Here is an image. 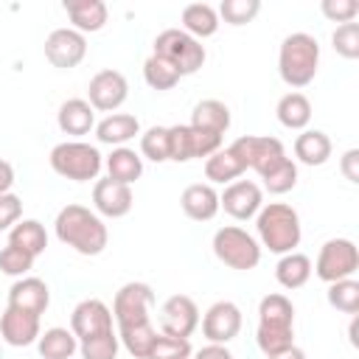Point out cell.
<instances>
[{"label":"cell","instance_id":"obj_1","mask_svg":"<svg viewBox=\"0 0 359 359\" xmlns=\"http://www.w3.org/2000/svg\"><path fill=\"white\" fill-rule=\"evenodd\" d=\"M53 230H56V238L65 247L76 250L79 255H101L109 241V233H107V224L101 222V216L76 202L65 205L56 213Z\"/></svg>","mask_w":359,"mask_h":359},{"label":"cell","instance_id":"obj_2","mask_svg":"<svg viewBox=\"0 0 359 359\" xmlns=\"http://www.w3.org/2000/svg\"><path fill=\"white\" fill-rule=\"evenodd\" d=\"M255 342L264 356L294 345V306L286 294L272 292L258 303V331Z\"/></svg>","mask_w":359,"mask_h":359},{"label":"cell","instance_id":"obj_3","mask_svg":"<svg viewBox=\"0 0 359 359\" xmlns=\"http://www.w3.org/2000/svg\"><path fill=\"white\" fill-rule=\"evenodd\" d=\"M255 230L261 244L275 252V255H286L294 252V247L303 238V227H300V216L292 205L286 202H269L261 205V210L255 213Z\"/></svg>","mask_w":359,"mask_h":359},{"label":"cell","instance_id":"obj_4","mask_svg":"<svg viewBox=\"0 0 359 359\" xmlns=\"http://www.w3.org/2000/svg\"><path fill=\"white\" fill-rule=\"evenodd\" d=\"M317 67H320V42L311 34L294 31L283 36L278 50V73L289 87H294V93L314 81Z\"/></svg>","mask_w":359,"mask_h":359},{"label":"cell","instance_id":"obj_5","mask_svg":"<svg viewBox=\"0 0 359 359\" xmlns=\"http://www.w3.org/2000/svg\"><path fill=\"white\" fill-rule=\"evenodd\" d=\"M48 163L65 180L90 182V180H95L101 174L104 157H101V151L95 146H90L84 140H65V143H59V146L50 149Z\"/></svg>","mask_w":359,"mask_h":359},{"label":"cell","instance_id":"obj_6","mask_svg":"<svg viewBox=\"0 0 359 359\" xmlns=\"http://www.w3.org/2000/svg\"><path fill=\"white\" fill-rule=\"evenodd\" d=\"M154 56L165 59L180 76H194L205 65V45L182 28H165L154 36Z\"/></svg>","mask_w":359,"mask_h":359},{"label":"cell","instance_id":"obj_7","mask_svg":"<svg viewBox=\"0 0 359 359\" xmlns=\"http://www.w3.org/2000/svg\"><path fill=\"white\" fill-rule=\"evenodd\" d=\"M213 255L230 266V269H238V272H250L258 266L261 261V244L255 241V236H250L244 227H236V224H227V227H219L213 233Z\"/></svg>","mask_w":359,"mask_h":359},{"label":"cell","instance_id":"obj_8","mask_svg":"<svg viewBox=\"0 0 359 359\" xmlns=\"http://www.w3.org/2000/svg\"><path fill=\"white\" fill-rule=\"evenodd\" d=\"M230 149L236 151V157L241 160L244 168H252L258 171V177H269L278 165H283L289 157L283 151V143L278 137H269V135H244V137H236L230 143Z\"/></svg>","mask_w":359,"mask_h":359},{"label":"cell","instance_id":"obj_9","mask_svg":"<svg viewBox=\"0 0 359 359\" xmlns=\"http://www.w3.org/2000/svg\"><path fill=\"white\" fill-rule=\"evenodd\" d=\"M356 269H359V250L351 238H328L320 247V255L311 266V272L325 283L353 278Z\"/></svg>","mask_w":359,"mask_h":359},{"label":"cell","instance_id":"obj_10","mask_svg":"<svg viewBox=\"0 0 359 359\" xmlns=\"http://www.w3.org/2000/svg\"><path fill=\"white\" fill-rule=\"evenodd\" d=\"M154 303V292L143 280H129L115 292L112 300V320L121 325H135V323H149V309Z\"/></svg>","mask_w":359,"mask_h":359},{"label":"cell","instance_id":"obj_11","mask_svg":"<svg viewBox=\"0 0 359 359\" xmlns=\"http://www.w3.org/2000/svg\"><path fill=\"white\" fill-rule=\"evenodd\" d=\"M129 98V81L121 70H98L87 84V104L98 112H115Z\"/></svg>","mask_w":359,"mask_h":359},{"label":"cell","instance_id":"obj_12","mask_svg":"<svg viewBox=\"0 0 359 359\" xmlns=\"http://www.w3.org/2000/svg\"><path fill=\"white\" fill-rule=\"evenodd\" d=\"M70 331H73V337L79 342L115 331L112 328V309L104 300H98V297L81 300L73 309V314H70Z\"/></svg>","mask_w":359,"mask_h":359},{"label":"cell","instance_id":"obj_13","mask_svg":"<svg viewBox=\"0 0 359 359\" xmlns=\"http://www.w3.org/2000/svg\"><path fill=\"white\" fill-rule=\"evenodd\" d=\"M87 56V39L76 28H56L45 39V59L59 70H73Z\"/></svg>","mask_w":359,"mask_h":359},{"label":"cell","instance_id":"obj_14","mask_svg":"<svg viewBox=\"0 0 359 359\" xmlns=\"http://www.w3.org/2000/svg\"><path fill=\"white\" fill-rule=\"evenodd\" d=\"M241 331V309L233 300H216L202 317V334L213 345H227Z\"/></svg>","mask_w":359,"mask_h":359},{"label":"cell","instance_id":"obj_15","mask_svg":"<svg viewBox=\"0 0 359 359\" xmlns=\"http://www.w3.org/2000/svg\"><path fill=\"white\" fill-rule=\"evenodd\" d=\"M199 325V309L188 294H171L160 309V334L188 339Z\"/></svg>","mask_w":359,"mask_h":359},{"label":"cell","instance_id":"obj_16","mask_svg":"<svg viewBox=\"0 0 359 359\" xmlns=\"http://www.w3.org/2000/svg\"><path fill=\"white\" fill-rule=\"evenodd\" d=\"M264 205V194L261 185L252 180H236L230 185H224V191L219 194V208H224V213H230L238 222L252 219Z\"/></svg>","mask_w":359,"mask_h":359},{"label":"cell","instance_id":"obj_17","mask_svg":"<svg viewBox=\"0 0 359 359\" xmlns=\"http://www.w3.org/2000/svg\"><path fill=\"white\" fill-rule=\"evenodd\" d=\"M42 328H39V317L14 306H6V311L0 314V337L6 345L11 348H25L34 345L39 339Z\"/></svg>","mask_w":359,"mask_h":359},{"label":"cell","instance_id":"obj_18","mask_svg":"<svg viewBox=\"0 0 359 359\" xmlns=\"http://www.w3.org/2000/svg\"><path fill=\"white\" fill-rule=\"evenodd\" d=\"M93 205L101 216L107 219H121L132 210L135 205V196H132V185H123V182H115V180H98L93 185Z\"/></svg>","mask_w":359,"mask_h":359},{"label":"cell","instance_id":"obj_19","mask_svg":"<svg viewBox=\"0 0 359 359\" xmlns=\"http://www.w3.org/2000/svg\"><path fill=\"white\" fill-rule=\"evenodd\" d=\"M8 306L42 317L45 309L50 306V289H48V283L42 278H31V275L28 278H20L8 289Z\"/></svg>","mask_w":359,"mask_h":359},{"label":"cell","instance_id":"obj_20","mask_svg":"<svg viewBox=\"0 0 359 359\" xmlns=\"http://www.w3.org/2000/svg\"><path fill=\"white\" fill-rule=\"evenodd\" d=\"M182 213L194 222H210L219 213V194L210 182H194L180 196Z\"/></svg>","mask_w":359,"mask_h":359},{"label":"cell","instance_id":"obj_21","mask_svg":"<svg viewBox=\"0 0 359 359\" xmlns=\"http://www.w3.org/2000/svg\"><path fill=\"white\" fill-rule=\"evenodd\" d=\"M56 123L65 135H90V129H95V109L87 104V98H67L56 112Z\"/></svg>","mask_w":359,"mask_h":359},{"label":"cell","instance_id":"obj_22","mask_svg":"<svg viewBox=\"0 0 359 359\" xmlns=\"http://www.w3.org/2000/svg\"><path fill=\"white\" fill-rule=\"evenodd\" d=\"M62 8L67 11V17L79 34L101 31L107 25V17H109L107 3H101V0H65Z\"/></svg>","mask_w":359,"mask_h":359},{"label":"cell","instance_id":"obj_23","mask_svg":"<svg viewBox=\"0 0 359 359\" xmlns=\"http://www.w3.org/2000/svg\"><path fill=\"white\" fill-rule=\"evenodd\" d=\"M135 135H140V121H137L135 115H129V112H109L104 121L95 123V137H98V143L112 146V149L123 146V143L132 140Z\"/></svg>","mask_w":359,"mask_h":359},{"label":"cell","instance_id":"obj_24","mask_svg":"<svg viewBox=\"0 0 359 359\" xmlns=\"http://www.w3.org/2000/svg\"><path fill=\"white\" fill-rule=\"evenodd\" d=\"M294 157L303 165H325L331 157V137L323 129H303L294 137Z\"/></svg>","mask_w":359,"mask_h":359},{"label":"cell","instance_id":"obj_25","mask_svg":"<svg viewBox=\"0 0 359 359\" xmlns=\"http://www.w3.org/2000/svg\"><path fill=\"white\" fill-rule=\"evenodd\" d=\"M191 126L213 135H224L230 129V107L219 98H205L191 112Z\"/></svg>","mask_w":359,"mask_h":359},{"label":"cell","instance_id":"obj_26","mask_svg":"<svg viewBox=\"0 0 359 359\" xmlns=\"http://www.w3.org/2000/svg\"><path fill=\"white\" fill-rule=\"evenodd\" d=\"M104 165H107L109 180L123 182V185H132V182L140 180V174H143V157H140L135 149H129V146L112 149L109 157L104 160Z\"/></svg>","mask_w":359,"mask_h":359},{"label":"cell","instance_id":"obj_27","mask_svg":"<svg viewBox=\"0 0 359 359\" xmlns=\"http://www.w3.org/2000/svg\"><path fill=\"white\" fill-rule=\"evenodd\" d=\"M247 168L241 165V160L236 157V151L227 146V149H219L213 151L208 160H205V177L210 185H230L236 182Z\"/></svg>","mask_w":359,"mask_h":359},{"label":"cell","instance_id":"obj_28","mask_svg":"<svg viewBox=\"0 0 359 359\" xmlns=\"http://www.w3.org/2000/svg\"><path fill=\"white\" fill-rule=\"evenodd\" d=\"M180 20H182V31L191 34L194 39H205V36H213L219 31V14L208 3H188L182 8Z\"/></svg>","mask_w":359,"mask_h":359},{"label":"cell","instance_id":"obj_29","mask_svg":"<svg viewBox=\"0 0 359 359\" xmlns=\"http://www.w3.org/2000/svg\"><path fill=\"white\" fill-rule=\"evenodd\" d=\"M275 278L283 289H300L309 283L311 278V258L303 252H286L280 255V261L275 264Z\"/></svg>","mask_w":359,"mask_h":359},{"label":"cell","instance_id":"obj_30","mask_svg":"<svg viewBox=\"0 0 359 359\" xmlns=\"http://www.w3.org/2000/svg\"><path fill=\"white\" fill-rule=\"evenodd\" d=\"M36 351L42 359H73V353L79 351V339L73 337L70 328H48L45 334H39L36 339Z\"/></svg>","mask_w":359,"mask_h":359},{"label":"cell","instance_id":"obj_31","mask_svg":"<svg viewBox=\"0 0 359 359\" xmlns=\"http://www.w3.org/2000/svg\"><path fill=\"white\" fill-rule=\"evenodd\" d=\"M275 115H278V121H280V126H286V129H306L309 126V121H311V101L303 95V93H286L280 101H278V107H275Z\"/></svg>","mask_w":359,"mask_h":359},{"label":"cell","instance_id":"obj_32","mask_svg":"<svg viewBox=\"0 0 359 359\" xmlns=\"http://www.w3.org/2000/svg\"><path fill=\"white\" fill-rule=\"evenodd\" d=\"M8 244H14V247H20V250H25V252H31L36 258L48 247V233H45L42 222H36V219H20L8 230Z\"/></svg>","mask_w":359,"mask_h":359},{"label":"cell","instance_id":"obj_33","mask_svg":"<svg viewBox=\"0 0 359 359\" xmlns=\"http://www.w3.org/2000/svg\"><path fill=\"white\" fill-rule=\"evenodd\" d=\"M154 337H157V331H154L151 320H149V323H135V325H121V328H118V342H121L135 359H146V356H149Z\"/></svg>","mask_w":359,"mask_h":359},{"label":"cell","instance_id":"obj_34","mask_svg":"<svg viewBox=\"0 0 359 359\" xmlns=\"http://www.w3.org/2000/svg\"><path fill=\"white\" fill-rule=\"evenodd\" d=\"M143 79H146V84H149L151 90L165 93V90H174L182 76H180L165 59H160V56L151 53V56L143 62Z\"/></svg>","mask_w":359,"mask_h":359},{"label":"cell","instance_id":"obj_35","mask_svg":"<svg viewBox=\"0 0 359 359\" xmlns=\"http://www.w3.org/2000/svg\"><path fill=\"white\" fill-rule=\"evenodd\" d=\"M325 297H328L331 309H337L342 314H356L359 311V283L353 278L328 283V294Z\"/></svg>","mask_w":359,"mask_h":359},{"label":"cell","instance_id":"obj_36","mask_svg":"<svg viewBox=\"0 0 359 359\" xmlns=\"http://www.w3.org/2000/svg\"><path fill=\"white\" fill-rule=\"evenodd\" d=\"M140 157L151 163L168 160V126H151L140 135Z\"/></svg>","mask_w":359,"mask_h":359},{"label":"cell","instance_id":"obj_37","mask_svg":"<svg viewBox=\"0 0 359 359\" xmlns=\"http://www.w3.org/2000/svg\"><path fill=\"white\" fill-rule=\"evenodd\" d=\"M34 255L14 247V244H6L0 250V272L3 275H11V278H25L31 269H34Z\"/></svg>","mask_w":359,"mask_h":359},{"label":"cell","instance_id":"obj_38","mask_svg":"<svg viewBox=\"0 0 359 359\" xmlns=\"http://www.w3.org/2000/svg\"><path fill=\"white\" fill-rule=\"evenodd\" d=\"M261 11V3L258 0H222L219 6V17L227 22V25H247L255 20V14Z\"/></svg>","mask_w":359,"mask_h":359},{"label":"cell","instance_id":"obj_39","mask_svg":"<svg viewBox=\"0 0 359 359\" xmlns=\"http://www.w3.org/2000/svg\"><path fill=\"white\" fill-rule=\"evenodd\" d=\"M168 160H174V163L194 160V137H191V126L188 123L168 126Z\"/></svg>","mask_w":359,"mask_h":359},{"label":"cell","instance_id":"obj_40","mask_svg":"<svg viewBox=\"0 0 359 359\" xmlns=\"http://www.w3.org/2000/svg\"><path fill=\"white\" fill-rule=\"evenodd\" d=\"M188 356H191V342H188V339H182V337H168V334H157L146 359H188Z\"/></svg>","mask_w":359,"mask_h":359},{"label":"cell","instance_id":"obj_41","mask_svg":"<svg viewBox=\"0 0 359 359\" xmlns=\"http://www.w3.org/2000/svg\"><path fill=\"white\" fill-rule=\"evenodd\" d=\"M118 331H109V334H101V337H93V339H84L79 342V351H81V359H115L118 356Z\"/></svg>","mask_w":359,"mask_h":359},{"label":"cell","instance_id":"obj_42","mask_svg":"<svg viewBox=\"0 0 359 359\" xmlns=\"http://www.w3.org/2000/svg\"><path fill=\"white\" fill-rule=\"evenodd\" d=\"M331 45L342 59H359V22H342L331 34Z\"/></svg>","mask_w":359,"mask_h":359},{"label":"cell","instance_id":"obj_43","mask_svg":"<svg viewBox=\"0 0 359 359\" xmlns=\"http://www.w3.org/2000/svg\"><path fill=\"white\" fill-rule=\"evenodd\" d=\"M294 185H297V165H294V160H286L269 177H264V188L269 194H278V196L280 194H289Z\"/></svg>","mask_w":359,"mask_h":359},{"label":"cell","instance_id":"obj_44","mask_svg":"<svg viewBox=\"0 0 359 359\" xmlns=\"http://www.w3.org/2000/svg\"><path fill=\"white\" fill-rule=\"evenodd\" d=\"M320 11L331 20V22H353L356 14H359V3L356 0H323L320 3Z\"/></svg>","mask_w":359,"mask_h":359},{"label":"cell","instance_id":"obj_45","mask_svg":"<svg viewBox=\"0 0 359 359\" xmlns=\"http://www.w3.org/2000/svg\"><path fill=\"white\" fill-rule=\"evenodd\" d=\"M22 216V199L17 194H0V233L11 230Z\"/></svg>","mask_w":359,"mask_h":359},{"label":"cell","instance_id":"obj_46","mask_svg":"<svg viewBox=\"0 0 359 359\" xmlns=\"http://www.w3.org/2000/svg\"><path fill=\"white\" fill-rule=\"evenodd\" d=\"M339 171L345 174V180L348 182H359V149H348L345 154H342V160H339Z\"/></svg>","mask_w":359,"mask_h":359},{"label":"cell","instance_id":"obj_47","mask_svg":"<svg viewBox=\"0 0 359 359\" xmlns=\"http://www.w3.org/2000/svg\"><path fill=\"white\" fill-rule=\"evenodd\" d=\"M194 359H233V353L227 351V345H213V342H208L205 348L196 351Z\"/></svg>","mask_w":359,"mask_h":359},{"label":"cell","instance_id":"obj_48","mask_svg":"<svg viewBox=\"0 0 359 359\" xmlns=\"http://www.w3.org/2000/svg\"><path fill=\"white\" fill-rule=\"evenodd\" d=\"M14 185V168L8 160H0V194H11Z\"/></svg>","mask_w":359,"mask_h":359},{"label":"cell","instance_id":"obj_49","mask_svg":"<svg viewBox=\"0 0 359 359\" xmlns=\"http://www.w3.org/2000/svg\"><path fill=\"white\" fill-rule=\"evenodd\" d=\"M266 359H306V353H303L297 345H289V348H283V351H278V353H269Z\"/></svg>","mask_w":359,"mask_h":359},{"label":"cell","instance_id":"obj_50","mask_svg":"<svg viewBox=\"0 0 359 359\" xmlns=\"http://www.w3.org/2000/svg\"><path fill=\"white\" fill-rule=\"evenodd\" d=\"M351 345H356V314H353V323H351Z\"/></svg>","mask_w":359,"mask_h":359},{"label":"cell","instance_id":"obj_51","mask_svg":"<svg viewBox=\"0 0 359 359\" xmlns=\"http://www.w3.org/2000/svg\"><path fill=\"white\" fill-rule=\"evenodd\" d=\"M0 359H3V348H0Z\"/></svg>","mask_w":359,"mask_h":359},{"label":"cell","instance_id":"obj_52","mask_svg":"<svg viewBox=\"0 0 359 359\" xmlns=\"http://www.w3.org/2000/svg\"><path fill=\"white\" fill-rule=\"evenodd\" d=\"M188 359H191V356H188Z\"/></svg>","mask_w":359,"mask_h":359}]
</instances>
